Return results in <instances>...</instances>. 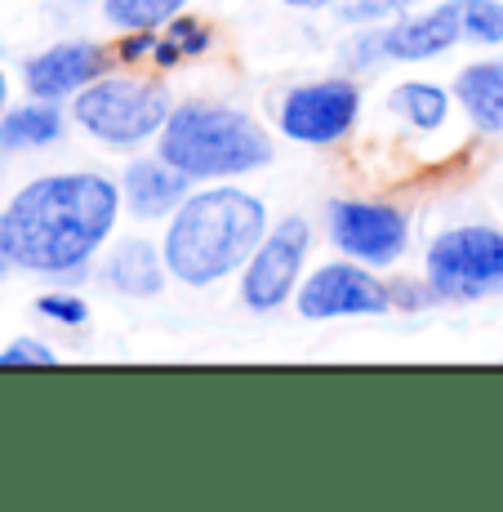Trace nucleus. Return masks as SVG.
<instances>
[{"instance_id":"obj_27","label":"nucleus","mask_w":503,"mask_h":512,"mask_svg":"<svg viewBox=\"0 0 503 512\" xmlns=\"http://www.w3.org/2000/svg\"><path fill=\"white\" fill-rule=\"evenodd\" d=\"M9 263H14V250H9V232H5V219H0V277L9 272Z\"/></svg>"},{"instance_id":"obj_21","label":"nucleus","mask_w":503,"mask_h":512,"mask_svg":"<svg viewBox=\"0 0 503 512\" xmlns=\"http://www.w3.org/2000/svg\"><path fill=\"white\" fill-rule=\"evenodd\" d=\"M54 352L45 348V343H36V339H18V343H9L5 352H0V366H54Z\"/></svg>"},{"instance_id":"obj_15","label":"nucleus","mask_w":503,"mask_h":512,"mask_svg":"<svg viewBox=\"0 0 503 512\" xmlns=\"http://www.w3.org/2000/svg\"><path fill=\"white\" fill-rule=\"evenodd\" d=\"M63 134V112H58L49 98H36L27 107H14V112L0 121V147H45Z\"/></svg>"},{"instance_id":"obj_9","label":"nucleus","mask_w":503,"mask_h":512,"mask_svg":"<svg viewBox=\"0 0 503 512\" xmlns=\"http://www.w3.org/2000/svg\"><path fill=\"white\" fill-rule=\"evenodd\" d=\"M392 308V294L383 281H374L357 263H330V268L312 272L299 290V312L308 321L330 317H379Z\"/></svg>"},{"instance_id":"obj_1","label":"nucleus","mask_w":503,"mask_h":512,"mask_svg":"<svg viewBox=\"0 0 503 512\" xmlns=\"http://www.w3.org/2000/svg\"><path fill=\"white\" fill-rule=\"evenodd\" d=\"M121 210V192L103 174H49L27 183L5 210L14 263L63 277L107 241Z\"/></svg>"},{"instance_id":"obj_12","label":"nucleus","mask_w":503,"mask_h":512,"mask_svg":"<svg viewBox=\"0 0 503 512\" xmlns=\"http://www.w3.org/2000/svg\"><path fill=\"white\" fill-rule=\"evenodd\" d=\"M459 36H463V23H459V0H455V5H441L423 18H401L397 27L383 32V41H388V58L423 63V58L446 54Z\"/></svg>"},{"instance_id":"obj_24","label":"nucleus","mask_w":503,"mask_h":512,"mask_svg":"<svg viewBox=\"0 0 503 512\" xmlns=\"http://www.w3.org/2000/svg\"><path fill=\"white\" fill-rule=\"evenodd\" d=\"M170 36L179 41L183 54H205V49H210V32H205L201 23H187V18H179V23H174Z\"/></svg>"},{"instance_id":"obj_16","label":"nucleus","mask_w":503,"mask_h":512,"mask_svg":"<svg viewBox=\"0 0 503 512\" xmlns=\"http://www.w3.org/2000/svg\"><path fill=\"white\" fill-rule=\"evenodd\" d=\"M392 112H401L406 121L414 125V130H437L441 121H446V107L450 98L441 85H428V81H406L401 90H392L388 98Z\"/></svg>"},{"instance_id":"obj_14","label":"nucleus","mask_w":503,"mask_h":512,"mask_svg":"<svg viewBox=\"0 0 503 512\" xmlns=\"http://www.w3.org/2000/svg\"><path fill=\"white\" fill-rule=\"evenodd\" d=\"M459 103L477 130L503 134V63H472L459 72Z\"/></svg>"},{"instance_id":"obj_19","label":"nucleus","mask_w":503,"mask_h":512,"mask_svg":"<svg viewBox=\"0 0 503 512\" xmlns=\"http://www.w3.org/2000/svg\"><path fill=\"white\" fill-rule=\"evenodd\" d=\"M414 0H339V23H383L392 14H406Z\"/></svg>"},{"instance_id":"obj_13","label":"nucleus","mask_w":503,"mask_h":512,"mask_svg":"<svg viewBox=\"0 0 503 512\" xmlns=\"http://www.w3.org/2000/svg\"><path fill=\"white\" fill-rule=\"evenodd\" d=\"M165 268H170V263L156 254V245L147 241V236H130V241H121L112 250V259H107V268H103V281L112 285V290L130 294V299H152V294L165 290Z\"/></svg>"},{"instance_id":"obj_23","label":"nucleus","mask_w":503,"mask_h":512,"mask_svg":"<svg viewBox=\"0 0 503 512\" xmlns=\"http://www.w3.org/2000/svg\"><path fill=\"white\" fill-rule=\"evenodd\" d=\"M388 294H392V303H397V308H423V303H432V281H392L388 285Z\"/></svg>"},{"instance_id":"obj_4","label":"nucleus","mask_w":503,"mask_h":512,"mask_svg":"<svg viewBox=\"0 0 503 512\" xmlns=\"http://www.w3.org/2000/svg\"><path fill=\"white\" fill-rule=\"evenodd\" d=\"M170 94L161 85L125 81V76H98L94 85H85L76 94V121L94 134V139L112 147L143 143L152 134L165 130L170 121Z\"/></svg>"},{"instance_id":"obj_22","label":"nucleus","mask_w":503,"mask_h":512,"mask_svg":"<svg viewBox=\"0 0 503 512\" xmlns=\"http://www.w3.org/2000/svg\"><path fill=\"white\" fill-rule=\"evenodd\" d=\"M379 58H388V41H383V32H370V36H357V41L348 45V54H343V63L348 67H374Z\"/></svg>"},{"instance_id":"obj_29","label":"nucleus","mask_w":503,"mask_h":512,"mask_svg":"<svg viewBox=\"0 0 503 512\" xmlns=\"http://www.w3.org/2000/svg\"><path fill=\"white\" fill-rule=\"evenodd\" d=\"M0 103H5V76H0Z\"/></svg>"},{"instance_id":"obj_28","label":"nucleus","mask_w":503,"mask_h":512,"mask_svg":"<svg viewBox=\"0 0 503 512\" xmlns=\"http://www.w3.org/2000/svg\"><path fill=\"white\" fill-rule=\"evenodd\" d=\"M285 5H294V9H321V5H330V0H285Z\"/></svg>"},{"instance_id":"obj_26","label":"nucleus","mask_w":503,"mask_h":512,"mask_svg":"<svg viewBox=\"0 0 503 512\" xmlns=\"http://www.w3.org/2000/svg\"><path fill=\"white\" fill-rule=\"evenodd\" d=\"M179 54H183V49H179V41H174V36L156 45V63H161V67H174V63H179Z\"/></svg>"},{"instance_id":"obj_7","label":"nucleus","mask_w":503,"mask_h":512,"mask_svg":"<svg viewBox=\"0 0 503 512\" xmlns=\"http://www.w3.org/2000/svg\"><path fill=\"white\" fill-rule=\"evenodd\" d=\"M308 241H312V232L303 219H285L281 228L259 241V250L250 254V268H245V281H241V294L254 312H272L285 303V294L299 281Z\"/></svg>"},{"instance_id":"obj_18","label":"nucleus","mask_w":503,"mask_h":512,"mask_svg":"<svg viewBox=\"0 0 503 512\" xmlns=\"http://www.w3.org/2000/svg\"><path fill=\"white\" fill-rule=\"evenodd\" d=\"M459 23H463V36L477 45L503 41V5L499 0H459Z\"/></svg>"},{"instance_id":"obj_25","label":"nucleus","mask_w":503,"mask_h":512,"mask_svg":"<svg viewBox=\"0 0 503 512\" xmlns=\"http://www.w3.org/2000/svg\"><path fill=\"white\" fill-rule=\"evenodd\" d=\"M147 49H156L152 32H130V36L121 41V58H125V63H138V58H143Z\"/></svg>"},{"instance_id":"obj_20","label":"nucleus","mask_w":503,"mask_h":512,"mask_svg":"<svg viewBox=\"0 0 503 512\" xmlns=\"http://www.w3.org/2000/svg\"><path fill=\"white\" fill-rule=\"evenodd\" d=\"M36 312L49 321H63V326H85L90 321V308L72 294H45V299H36Z\"/></svg>"},{"instance_id":"obj_8","label":"nucleus","mask_w":503,"mask_h":512,"mask_svg":"<svg viewBox=\"0 0 503 512\" xmlns=\"http://www.w3.org/2000/svg\"><path fill=\"white\" fill-rule=\"evenodd\" d=\"M330 236L357 263H397L406 250V214L379 201H334Z\"/></svg>"},{"instance_id":"obj_3","label":"nucleus","mask_w":503,"mask_h":512,"mask_svg":"<svg viewBox=\"0 0 503 512\" xmlns=\"http://www.w3.org/2000/svg\"><path fill=\"white\" fill-rule=\"evenodd\" d=\"M161 156L179 165L187 179H228L263 170L272 161V139L232 107L183 103L161 130Z\"/></svg>"},{"instance_id":"obj_2","label":"nucleus","mask_w":503,"mask_h":512,"mask_svg":"<svg viewBox=\"0 0 503 512\" xmlns=\"http://www.w3.org/2000/svg\"><path fill=\"white\" fill-rule=\"evenodd\" d=\"M263 236H268V210L259 196L241 187H214L179 205V219L165 232V263L187 285H214L250 263Z\"/></svg>"},{"instance_id":"obj_17","label":"nucleus","mask_w":503,"mask_h":512,"mask_svg":"<svg viewBox=\"0 0 503 512\" xmlns=\"http://www.w3.org/2000/svg\"><path fill=\"white\" fill-rule=\"evenodd\" d=\"M187 0H103L107 18L125 32H156L161 23H170Z\"/></svg>"},{"instance_id":"obj_10","label":"nucleus","mask_w":503,"mask_h":512,"mask_svg":"<svg viewBox=\"0 0 503 512\" xmlns=\"http://www.w3.org/2000/svg\"><path fill=\"white\" fill-rule=\"evenodd\" d=\"M103 72H107V54L98 45L63 41L27 63V90H32V98H49V103H54V98L81 94L85 85H94Z\"/></svg>"},{"instance_id":"obj_11","label":"nucleus","mask_w":503,"mask_h":512,"mask_svg":"<svg viewBox=\"0 0 503 512\" xmlns=\"http://www.w3.org/2000/svg\"><path fill=\"white\" fill-rule=\"evenodd\" d=\"M187 174L179 165H170L165 156H156V161H134L130 170H125V205H130L134 219H161V214L179 210L187 201Z\"/></svg>"},{"instance_id":"obj_5","label":"nucleus","mask_w":503,"mask_h":512,"mask_svg":"<svg viewBox=\"0 0 503 512\" xmlns=\"http://www.w3.org/2000/svg\"><path fill=\"white\" fill-rule=\"evenodd\" d=\"M428 281L437 299L472 303L503 290V232L499 228H450L428 245Z\"/></svg>"},{"instance_id":"obj_6","label":"nucleus","mask_w":503,"mask_h":512,"mask_svg":"<svg viewBox=\"0 0 503 512\" xmlns=\"http://www.w3.org/2000/svg\"><path fill=\"white\" fill-rule=\"evenodd\" d=\"M361 116V85L352 81H317L299 85L281 103V130L294 143H334L352 130V121Z\"/></svg>"}]
</instances>
